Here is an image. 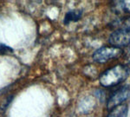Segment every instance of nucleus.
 <instances>
[{
	"label": "nucleus",
	"instance_id": "3",
	"mask_svg": "<svg viewBox=\"0 0 130 117\" xmlns=\"http://www.w3.org/2000/svg\"><path fill=\"white\" fill-rule=\"evenodd\" d=\"M122 53V49L115 48L114 46H105V47L100 48L94 52L92 57L95 62H99V63H104V62L120 57Z\"/></svg>",
	"mask_w": 130,
	"mask_h": 117
},
{
	"label": "nucleus",
	"instance_id": "6",
	"mask_svg": "<svg viewBox=\"0 0 130 117\" xmlns=\"http://www.w3.org/2000/svg\"><path fill=\"white\" fill-rule=\"evenodd\" d=\"M127 112H128L127 106L126 104H122L109 111V114L107 117H127Z\"/></svg>",
	"mask_w": 130,
	"mask_h": 117
},
{
	"label": "nucleus",
	"instance_id": "7",
	"mask_svg": "<svg viewBox=\"0 0 130 117\" xmlns=\"http://www.w3.org/2000/svg\"><path fill=\"white\" fill-rule=\"evenodd\" d=\"M12 52H13V49L11 48L0 43V55H7V54L12 53Z\"/></svg>",
	"mask_w": 130,
	"mask_h": 117
},
{
	"label": "nucleus",
	"instance_id": "4",
	"mask_svg": "<svg viewBox=\"0 0 130 117\" xmlns=\"http://www.w3.org/2000/svg\"><path fill=\"white\" fill-rule=\"evenodd\" d=\"M130 95V86L129 85H125L117 89L116 91L109 97L107 103V108L108 111H111L116 107L120 105H122Z\"/></svg>",
	"mask_w": 130,
	"mask_h": 117
},
{
	"label": "nucleus",
	"instance_id": "5",
	"mask_svg": "<svg viewBox=\"0 0 130 117\" xmlns=\"http://www.w3.org/2000/svg\"><path fill=\"white\" fill-rule=\"evenodd\" d=\"M82 15H83V10H73L67 12L63 19L64 24H69L71 22H77L80 20Z\"/></svg>",
	"mask_w": 130,
	"mask_h": 117
},
{
	"label": "nucleus",
	"instance_id": "1",
	"mask_svg": "<svg viewBox=\"0 0 130 117\" xmlns=\"http://www.w3.org/2000/svg\"><path fill=\"white\" fill-rule=\"evenodd\" d=\"M129 72L128 66L118 64L105 70L101 75L99 78L100 83L105 88L115 87L123 82L127 78Z\"/></svg>",
	"mask_w": 130,
	"mask_h": 117
},
{
	"label": "nucleus",
	"instance_id": "8",
	"mask_svg": "<svg viewBox=\"0 0 130 117\" xmlns=\"http://www.w3.org/2000/svg\"><path fill=\"white\" fill-rule=\"evenodd\" d=\"M126 57H127V59L128 60V61H130V45L128 47V51H127V55H126Z\"/></svg>",
	"mask_w": 130,
	"mask_h": 117
},
{
	"label": "nucleus",
	"instance_id": "2",
	"mask_svg": "<svg viewBox=\"0 0 130 117\" xmlns=\"http://www.w3.org/2000/svg\"><path fill=\"white\" fill-rule=\"evenodd\" d=\"M108 42L111 46L119 49L130 45V16L123 19L120 28L111 33Z\"/></svg>",
	"mask_w": 130,
	"mask_h": 117
}]
</instances>
